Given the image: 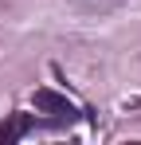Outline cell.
<instances>
[{
	"label": "cell",
	"mask_w": 141,
	"mask_h": 145,
	"mask_svg": "<svg viewBox=\"0 0 141 145\" xmlns=\"http://www.w3.org/2000/svg\"><path fill=\"white\" fill-rule=\"evenodd\" d=\"M35 121H31V114H12L8 121H0V145H12V141H20L24 133L31 129Z\"/></svg>",
	"instance_id": "7a4b0ae2"
},
{
	"label": "cell",
	"mask_w": 141,
	"mask_h": 145,
	"mask_svg": "<svg viewBox=\"0 0 141 145\" xmlns=\"http://www.w3.org/2000/svg\"><path fill=\"white\" fill-rule=\"evenodd\" d=\"M74 12H82V16H106V12H114L121 4H129V0H67Z\"/></svg>",
	"instance_id": "3957f363"
},
{
	"label": "cell",
	"mask_w": 141,
	"mask_h": 145,
	"mask_svg": "<svg viewBox=\"0 0 141 145\" xmlns=\"http://www.w3.org/2000/svg\"><path fill=\"white\" fill-rule=\"evenodd\" d=\"M35 110L43 114L51 125H70V121H78V106L67 102L63 94H55V90H35Z\"/></svg>",
	"instance_id": "6da1fadb"
}]
</instances>
